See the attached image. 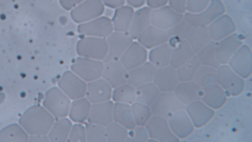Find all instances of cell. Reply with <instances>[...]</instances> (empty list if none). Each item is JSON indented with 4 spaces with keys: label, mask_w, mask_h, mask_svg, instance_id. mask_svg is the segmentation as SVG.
Segmentation results:
<instances>
[{
    "label": "cell",
    "mask_w": 252,
    "mask_h": 142,
    "mask_svg": "<svg viewBox=\"0 0 252 142\" xmlns=\"http://www.w3.org/2000/svg\"><path fill=\"white\" fill-rule=\"evenodd\" d=\"M54 121V117L45 108L34 106L24 114L20 123L30 133L44 136L48 134Z\"/></svg>",
    "instance_id": "6da1fadb"
},
{
    "label": "cell",
    "mask_w": 252,
    "mask_h": 142,
    "mask_svg": "<svg viewBox=\"0 0 252 142\" xmlns=\"http://www.w3.org/2000/svg\"><path fill=\"white\" fill-rule=\"evenodd\" d=\"M78 56L103 61L108 53L106 38L84 36L76 44Z\"/></svg>",
    "instance_id": "7a4b0ae2"
},
{
    "label": "cell",
    "mask_w": 252,
    "mask_h": 142,
    "mask_svg": "<svg viewBox=\"0 0 252 142\" xmlns=\"http://www.w3.org/2000/svg\"><path fill=\"white\" fill-rule=\"evenodd\" d=\"M217 82L229 96L240 95L245 87L244 79L227 64L220 65L217 69Z\"/></svg>",
    "instance_id": "3957f363"
},
{
    "label": "cell",
    "mask_w": 252,
    "mask_h": 142,
    "mask_svg": "<svg viewBox=\"0 0 252 142\" xmlns=\"http://www.w3.org/2000/svg\"><path fill=\"white\" fill-rule=\"evenodd\" d=\"M71 100L58 87H54L45 94L43 104L55 118L67 117Z\"/></svg>",
    "instance_id": "277c9868"
},
{
    "label": "cell",
    "mask_w": 252,
    "mask_h": 142,
    "mask_svg": "<svg viewBox=\"0 0 252 142\" xmlns=\"http://www.w3.org/2000/svg\"><path fill=\"white\" fill-rule=\"evenodd\" d=\"M104 62L78 56L72 63L70 70L87 83L101 77Z\"/></svg>",
    "instance_id": "5b68a950"
},
{
    "label": "cell",
    "mask_w": 252,
    "mask_h": 142,
    "mask_svg": "<svg viewBox=\"0 0 252 142\" xmlns=\"http://www.w3.org/2000/svg\"><path fill=\"white\" fill-rule=\"evenodd\" d=\"M225 12V7L220 0H211L206 8L198 13L186 12L184 18L193 27H208Z\"/></svg>",
    "instance_id": "8992f818"
},
{
    "label": "cell",
    "mask_w": 252,
    "mask_h": 142,
    "mask_svg": "<svg viewBox=\"0 0 252 142\" xmlns=\"http://www.w3.org/2000/svg\"><path fill=\"white\" fill-rule=\"evenodd\" d=\"M184 105L173 92H160L150 106L153 115H158L168 119L174 112L185 109Z\"/></svg>",
    "instance_id": "52a82bcc"
},
{
    "label": "cell",
    "mask_w": 252,
    "mask_h": 142,
    "mask_svg": "<svg viewBox=\"0 0 252 142\" xmlns=\"http://www.w3.org/2000/svg\"><path fill=\"white\" fill-rule=\"evenodd\" d=\"M105 9L101 0H84L70 10V16L74 22L81 24L102 16Z\"/></svg>",
    "instance_id": "ba28073f"
},
{
    "label": "cell",
    "mask_w": 252,
    "mask_h": 142,
    "mask_svg": "<svg viewBox=\"0 0 252 142\" xmlns=\"http://www.w3.org/2000/svg\"><path fill=\"white\" fill-rule=\"evenodd\" d=\"M87 83L71 70L60 78L58 87L71 100L85 97Z\"/></svg>",
    "instance_id": "9c48e42d"
},
{
    "label": "cell",
    "mask_w": 252,
    "mask_h": 142,
    "mask_svg": "<svg viewBox=\"0 0 252 142\" xmlns=\"http://www.w3.org/2000/svg\"><path fill=\"white\" fill-rule=\"evenodd\" d=\"M77 31L84 36L106 38L114 31V29L111 19L107 16H101L79 24Z\"/></svg>",
    "instance_id": "30bf717a"
},
{
    "label": "cell",
    "mask_w": 252,
    "mask_h": 142,
    "mask_svg": "<svg viewBox=\"0 0 252 142\" xmlns=\"http://www.w3.org/2000/svg\"><path fill=\"white\" fill-rule=\"evenodd\" d=\"M145 127L150 138L157 142H177L180 139L171 130L167 119L158 115H153L148 121Z\"/></svg>",
    "instance_id": "8fae6325"
},
{
    "label": "cell",
    "mask_w": 252,
    "mask_h": 142,
    "mask_svg": "<svg viewBox=\"0 0 252 142\" xmlns=\"http://www.w3.org/2000/svg\"><path fill=\"white\" fill-rule=\"evenodd\" d=\"M108 45L107 55L103 62L119 60L124 53L133 41L128 32L113 31L106 38Z\"/></svg>",
    "instance_id": "7c38bea8"
},
{
    "label": "cell",
    "mask_w": 252,
    "mask_h": 142,
    "mask_svg": "<svg viewBox=\"0 0 252 142\" xmlns=\"http://www.w3.org/2000/svg\"><path fill=\"white\" fill-rule=\"evenodd\" d=\"M228 65L243 78L250 76L252 71V56L250 47L242 44L230 58Z\"/></svg>",
    "instance_id": "4fadbf2b"
},
{
    "label": "cell",
    "mask_w": 252,
    "mask_h": 142,
    "mask_svg": "<svg viewBox=\"0 0 252 142\" xmlns=\"http://www.w3.org/2000/svg\"><path fill=\"white\" fill-rule=\"evenodd\" d=\"M184 14L165 5L154 9L151 14V24L164 30H167L181 21Z\"/></svg>",
    "instance_id": "5bb4252c"
},
{
    "label": "cell",
    "mask_w": 252,
    "mask_h": 142,
    "mask_svg": "<svg viewBox=\"0 0 252 142\" xmlns=\"http://www.w3.org/2000/svg\"><path fill=\"white\" fill-rule=\"evenodd\" d=\"M128 70L120 60L104 62L101 77L107 81L113 89L127 83Z\"/></svg>",
    "instance_id": "9a60e30c"
},
{
    "label": "cell",
    "mask_w": 252,
    "mask_h": 142,
    "mask_svg": "<svg viewBox=\"0 0 252 142\" xmlns=\"http://www.w3.org/2000/svg\"><path fill=\"white\" fill-rule=\"evenodd\" d=\"M242 44V38L236 33L216 42L215 53L220 64H227L230 58Z\"/></svg>",
    "instance_id": "2e32d148"
},
{
    "label": "cell",
    "mask_w": 252,
    "mask_h": 142,
    "mask_svg": "<svg viewBox=\"0 0 252 142\" xmlns=\"http://www.w3.org/2000/svg\"><path fill=\"white\" fill-rule=\"evenodd\" d=\"M167 120L172 132L179 139L188 137L194 130V126L185 109L175 111Z\"/></svg>",
    "instance_id": "e0dca14e"
},
{
    "label": "cell",
    "mask_w": 252,
    "mask_h": 142,
    "mask_svg": "<svg viewBox=\"0 0 252 142\" xmlns=\"http://www.w3.org/2000/svg\"><path fill=\"white\" fill-rule=\"evenodd\" d=\"M185 110L194 127L196 128H201L206 125L215 114L214 109L201 100L196 101L187 105Z\"/></svg>",
    "instance_id": "ac0fdd59"
},
{
    "label": "cell",
    "mask_w": 252,
    "mask_h": 142,
    "mask_svg": "<svg viewBox=\"0 0 252 142\" xmlns=\"http://www.w3.org/2000/svg\"><path fill=\"white\" fill-rule=\"evenodd\" d=\"M153 82L160 92H174L180 82L177 69L170 65L157 68Z\"/></svg>",
    "instance_id": "d6986e66"
},
{
    "label": "cell",
    "mask_w": 252,
    "mask_h": 142,
    "mask_svg": "<svg viewBox=\"0 0 252 142\" xmlns=\"http://www.w3.org/2000/svg\"><path fill=\"white\" fill-rule=\"evenodd\" d=\"M113 88L100 77L88 82L85 97L92 104L111 100Z\"/></svg>",
    "instance_id": "ffe728a7"
},
{
    "label": "cell",
    "mask_w": 252,
    "mask_h": 142,
    "mask_svg": "<svg viewBox=\"0 0 252 142\" xmlns=\"http://www.w3.org/2000/svg\"><path fill=\"white\" fill-rule=\"evenodd\" d=\"M148 57L147 49L138 41H133L119 60L129 71L147 62Z\"/></svg>",
    "instance_id": "44dd1931"
},
{
    "label": "cell",
    "mask_w": 252,
    "mask_h": 142,
    "mask_svg": "<svg viewBox=\"0 0 252 142\" xmlns=\"http://www.w3.org/2000/svg\"><path fill=\"white\" fill-rule=\"evenodd\" d=\"M211 40L218 42L228 36L235 33V24L229 15L222 14L208 27Z\"/></svg>",
    "instance_id": "7402d4cb"
},
{
    "label": "cell",
    "mask_w": 252,
    "mask_h": 142,
    "mask_svg": "<svg viewBox=\"0 0 252 142\" xmlns=\"http://www.w3.org/2000/svg\"><path fill=\"white\" fill-rule=\"evenodd\" d=\"M114 104L112 100L92 104L87 122L106 127L113 121Z\"/></svg>",
    "instance_id": "603a6c76"
},
{
    "label": "cell",
    "mask_w": 252,
    "mask_h": 142,
    "mask_svg": "<svg viewBox=\"0 0 252 142\" xmlns=\"http://www.w3.org/2000/svg\"><path fill=\"white\" fill-rule=\"evenodd\" d=\"M169 37L166 30L158 28L152 24L148 26L137 37V41L147 49L168 42Z\"/></svg>",
    "instance_id": "cb8c5ba5"
},
{
    "label": "cell",
    "mask_w": 252,
    "mask_h": 142,
    "mask_svg": "<svg viewBox=\"0 0 252 142\" xmlns=\"http://www.w3.org/2000/svg\"><path fill=\"white\" fill-rule=\"evenodd\" d=\"M173 92L179 100L187 106L193 102L201 100L203 88L193 80L180 81Z\"/></svg>",
    "instance_id": "d4e9b609"
},
{
    "label": "cell",
    "mask_w": 252,
    "mask_h": 142,
    "mask_svg": "<svg viewBox=\"0 0 252 142\" xmlns=\"http://www.w3.org/2000/svg\"><path fill=\"white\" fill-rule=\"evenodd\" d=\"M157 68L149 61L128 71L127 83L135 88L153 82Z\"/></svg>",
    "instance_id": "484cf974"
},
{
    "label": "cell",
    "mask_w": 252,
    "mask_h": 142,
    "mask_svg": "<svg viewBox=\"0 0 252 142\" xmlns=\"http://www.w3.org/2000/svg\"><path fill=\"white\" fill-rule=\"evenodd\" d=\"M153 9L148 6L139 8L134 11L128 33L133 39L138 36L151 24Z\"/></svg>",
    "instance_id": "4316f807"
},
{
    "label": "cell",
    "mask_w": 252,
    "mask_h": 142,
    "mask_svg": "<svg viewBox=\"0 0 252 142\" xmlns=\"http://www.w3.org/2000/svg\"><path fill=\"white\" fill-rule=\"evenodd\" d=\"M227 94L217 83L203 88L202 101L213 109L221 107L227 101Z\"/></svg>",
    "instance_id": "83f0119b"
},
{
    "label": "cell",
    "mask_w": 252,
    "mask_h": 142,
    "mask_svg": "<svg viewBox=\"0 0 252 142\" xmlns=\"http://www.w3.org/2000/svg\"><path fill=\"white\" fill-rule=\"evenodd\" d=\"M134 11V8L128 5L116 8L111 19L114 31L128 32Z\"/></svg>",
    "instance_id": "f1b7e54d"
},
{
    "label": "cell",
    "mask_w": 252,
    "mask_h": 142,
    "mask_svg": "<svg viewBox=\"0 0 252 142\" xmlns=\"http://www.w3.org/2000/svg\"><path fill=\"white\" fill-rule=\"evenodd\" d=\"M92 105L86 97L72 100L69 109L68 118L74 123H83L87 121Z\"/></svg>",
    "instance_id": "f546056e"
},
{
    "label": "cell",
    "mask_w": 252,
    "mask_h": 142,
    "mask_svg": "<svg viewBox=\"0 0 252 142\" xmlns=\"http://www.w3.org/2000/svg\"><path fill=\"white\" fill-rule=\"evenodd\" d=\"M72 124V122L67 117L58 118L48 134L49 141L67 142Z\"/></svg>",
    "instance_id": "4dcf8cb0"
},
{
    "label": "cell",
    "mask_w": 252,
    "mask_h": 142,
    "mask_svg": "<svg viewBox=\"0 0 252 142\" xmlns=\"http://www.w3.org/2000/svg\"><path fill=\"white\" fill-rule=\"evenodd\" d=\"M195 55L187 40H182L173 48L170 65L177 69Z\"/></svg>",
    "instance_id": "1f68e13d"
},
{
    "label": "cell",
    "mask_w": 252,
    "mask_h": 142,
    "mask_svg": "<svg viewBox=\"0 0 252 142\" xmlns=\"http://www.w3.org/2000/svg\"><path fill=\"white\" fill-rule=\"evenodd\" d=\"M173 48L165 43L151 49L148 53L149 61L157 68L170 65Z\"/></svg>",
    "instance_id": "d6a6232c"
},
{
    "label": "cell",
    "mask_w": 252,
    "mask_h": 142,
    "mask_svg": "<svg viewBox=\"0 0 252 142\" xmlns=\"http://www.w3.org/2000/svg\"><path fill=\"white\" fill-rule=\"evenodd\" d=\"M186 40L195 55L211 40L207 27H193Z\"/></svg>",
    "instance_id": "836d02e7"
},
{
    "label": "cell",
    "mask_w": 252,
    "mask_h": 142,
    "mask_svg": "<svg viewBox=\"0 0 252 142\" xmlns=\"http://www.w3.org/2000/svg\"><path fill=\"white\" fill-rule=\"evenodd\" d=\"M113 121L125 127L127 130L134 128L136 125L133 117L131 105L114 103Z\"/></svg>",
    "instance_id": "e575fe53"
},
{
    "label": "cell",
    "mask_w": 252,
    "mask_h": 142,
    "mask_svg": "<svg viewBox=\"0 0 252 142\" xmlns=\"http://www.w3.org/2000/svg\"><path fill=\"white\" fill-rule=\"evenodd\" d=\"M112 101L118 103L132 105L136 101V88L126 83L113 89Z\"/></svg>",
    "instance_id": "d590c367"
},
{
    "label": "cell",
    "mask_w": 252,
    "mask_h": 142,
    "mask_svg": "<svg viewBox=\"0 0 252 142\" xmlns=\"http://www.w3.org/2000/svg\"><path fill=\"white\" fill-rule=\"evenodd\" d=\"M193 27L184 18L167 30L169 39L168 43L172 48L180 41L186 39Z\"/></svg>",
    "instance_id": "8d00e7d4"
},
{
    "label": "cell",
    "mask_w": 252,
    "mask_h": 142,
    "mask_svg": "<svg viewBox=\"0 0 252 142\" xmlns=\"http://www.w3.org/2000/svg\"><path fill=\"white\" fill-rule=\"evenodd\" d=\"M160 93L153 82L144 84L136 88V101L150 106Z\"/></svg>",
    "instance_id": "74e56055"
},
{
    "label": "cell",
    "mask_w": 252,
    "mask_h": 142,
    "mask_svg": "<svg viewBox=\"0 0 252 142\" xmlns=\"http://www.w3.org/2000/svg\"><path fill=\"white\" fill-rule=\"evenodd\" d=\"M216 42L211 40L196 54L201 65L217 69L220 65L215 53Z\"/></svg>",
    "instance_id": "f35d334b"
},
{
    "label": "cell",
    "mask_w": 252,
    "mask_h": 142,
    "mask_svg": "<svg viewBox=\"0 0 252 142\" xmlns=\"http://www.w3.org/2000/svg\"><path fill=\"white\" fill-rule=\"evenodd\" d=\"M193 80L202 88L217 83V69L201 65L196 71Z\"/></svg>",
    "instance_id": "ab89813d"
},
{
    "label": "cell",
    "mask_w": 252,
    "mask_h": 142,
    "mask_svg": "<svg viewBox=\"0 0 252 142\" xmlns=\"http://www.w3.org/2000/svg\"><path fill=\"white\" fill-rule=\"evenodd\" d=\"M131 107L135 125L145 126L153 116L150 106L136 101Z\"/></svg>",
    "instance_id": "60d3db41"
},
{
    "label": "cell",
    "mask_w": 252,
    "mask_h": 142,
    "mask_svg": "<svg viewBox=\"0 0 252 142\" xmlns=\"http://www.w3.org/2000/svg\"><path fill=\"white\" fill-rule=\"evenodd\" d=\"M201 64L195 55L190 60L177 69L180 81L192 80Z\"/></svg>",
    "instance_id": "b9f144b4"
},
{
    "label": "cell",
    "mask_w": 252,
    "mask_h": 142,
    "mask_svg": "<svg viewBox=\"0 0 252 142\" xmlns=\"http://www.w3.org/2000/svg\"><path fill=\"white\" fill-rule=\"evenodd\" d=\"M128 130L125 127L113 121L106 126L107 142H126Z\"/></svg>",
    "instance_id": "7bdbcfd3"
},
{
    "label": "cell",
    "mask_w": 252,
    "mask_h": 142,
    "mask_svg": "<svg viewBox=\"0 0 252 142\" xmlns=\"http://www.w3.org/2000/svg\"><path fill=\"white\" fill-rule=\"evenodd\" d=\"M87 142H106V127L92 123L86 124Z\"/></svg>",
    "instance_id": "ee69618b"
},
{
    "label": "cell",
    "mask_w": 252,
    "mask_h": 142,
    "mask_svg": "<svg viewBox=\"0 0 252 142\" xmlns=\"http://www.w3.org/2000/svg\"><path fill=\"white\" fill-rule=\"evenodd\" d=\"M149 138L145 126L136 125L132 129L128 130L126 142H148Z\"/></svg>",
    "instance_id": "f6af8a7d"
},
{
    "label": "cell",
    "mask_w": 252,
    "mask_h": 142,
    "mask_svg": "<svg viewBox=\"0 0 252 142\" xmlns=\"http://www.w3.org/2000/svg\"><path fill=\"white\" fill-rule=\"evenodd\" d=\"M67 142H87L85 126L80 123H75L72 124Z\"/></svg>",
    "instance_id": "bcb514c9"
},
{
    "label": "cell",
    "mask_w": 252,
    "mask_h": 142,
    "mask_svg": "<svg viewBox=\"0 0 252 142\" xmlns=\"http://www.w3.org/2000/svg\"><path fill=\"white\" fill-rule=\"evenodd\" d=\"M210 1L211 0H187V11L191 13L201 12L207 7Z\"/></svg>",
    "instance_id": "7dc6e473"
},
{
    "label": "cell",
    "mask_w": 252,
    "mask_h": 142,
    "mask_svg": "<svg viewBox=\"0 0 252 142\" xmlns=\"http://www.w3.org/2000/svg\"><path fill=\"white\" fill-rule=\"evenodd\" d=\"M187 0H169L168 3L177 12L184 14L187 11Z\"/></svg>",
    "instance_id": "c3c4849f"
},
{
    "label": "cell",
    "mask_w": 252,
    "mask_h": 142,
    "mask_svg": "<svg viewBox=\"0 0 252 142\" xmlns=\"http://www.w3.org/2000/svg\"><path fill=\"white\" fill-rule=\"evenodd\" d=\"M84 0H59L60 5L66 10H71Z\"/></svg>",
    "instance_id": "681fc988"
},
{
    "label": "cell",
    "mask_w": 252,
    "mask_h": 142,
    "mask_svg": "<svg viewBox=\"0 0 252 142\" xmlns=\"http://www.w3.org/2000/svg\"><path fill=\"white\" fill-rule=\"evenodd\" d=\"M104 5L109 8L116 9L125 5L126 0H101Z\"/></svg>",
    "instance_id": "f907efd6"
},
{
    "label": "cell",
    "mask_w": 252,
    "mask_h": 142,
    "mask_svg": "<svg viewBox=\"0 0 252 142\" xmlns=\"http://www.w3.org/2000/svg\"><path fill=\"white\" fill-rule=\"evenodd\" d=\"M169 0H146L148 7L154 9L166 5Z\"/></svg>",
    "instance_id": "816d5d0a"
},
{
    "label": "cell",
    "mask_w": 252,
    "mask_h": 142,
    "mask_svg": "<svg viewBox=\"0 0 252 142\" xmlns=\"http://www.w3.org/2000/svg\"><path fill=\"white\" fill-rule=\"evenodd\" d=\"M126 1L133 8H140L145 4L146 0H126Z\"/></svg>",
    "instance_id": "f5cc1de1"
}]
</instances>
